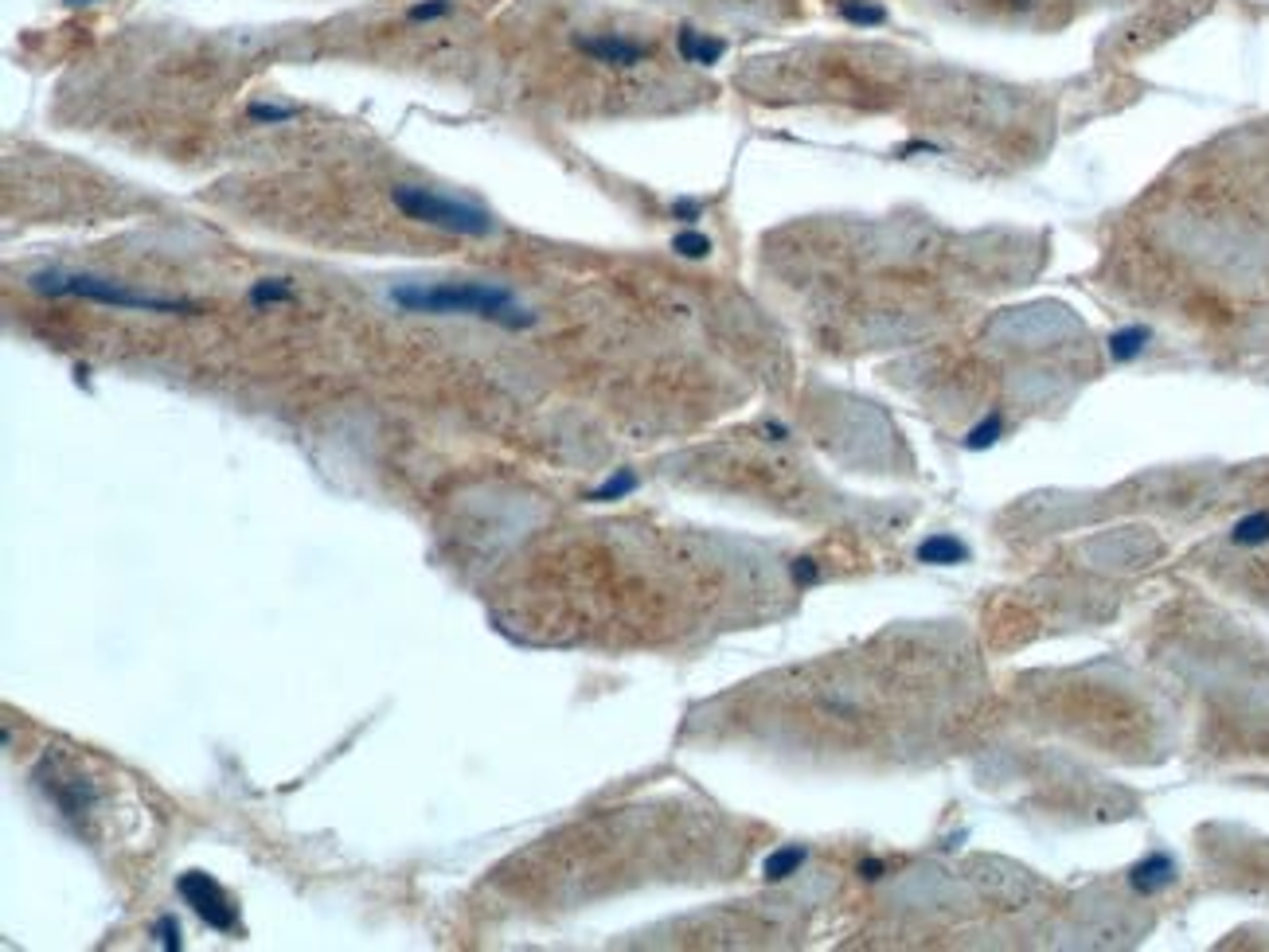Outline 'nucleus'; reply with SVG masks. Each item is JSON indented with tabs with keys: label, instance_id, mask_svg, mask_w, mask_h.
I'll list each match as a JSON object with an SVG mask.
<instances>
[{
	"label": "nucleus",
	"instance_id": "nucleus-1",
	"mask_svg": "<svg viewBox=\"0 0 1269 952\" xmlns=\"http://www.w3.org/2000/svg\"><path fill=\"white\" fill-rule=\"evenodd\" d=\"M391 301L407 313H434V317H481L500 328H532L536 313H528L512 289L485 285V281H438V285H395Z\"/></svg>",
	"mask_w": 1269,
	"mask_h": 952
},
{
	"label": "nucleus",
	"instance_id": "nucleus-2",
	"mask_svg": "<svg viewBox=\"0 0 1269 952\" xmlns=\"http://www.w3.org/2000/svg\"><path fill=\"white\" fill-rule=\"evenodd\" d=\"M32 289H36V293H47V297H83V301H94V305L145 309V313H184V317H196V313H200V305H192V301L141 293V289L122 285V281H106V277H91V273H36V277H32Z\"/></svg>",
	"mask_w": 1269,
	"mask_h": 952
},
{
	"label": "nucleus",
	"instance_id": "nucleus-3",
	"mask_svg": "<svg viewBox=\"0 0 1269 952\" xmlns=\"http://www.w3.org/2000/svg\"><path fill=\"white\" fill-rule=\"evenodd\" d=\"M391 199L395 207L414 219V223H426V227L450 230V234H469V238H481L493 230V215L477 203H465V199H450V195H438L430 187H414V183H399L391 187Z\"/></svg>",
	"mask_w": 1269,
	"mask_h": 952
},
{
	"label": "nucleus",
	"instance_id": "nucleus-4",
	"mask_svg": "<svg viewBox=\"0 0 1269 952\" xmlns=\"http://www.w3.org/2000/svg\"><path fill=\"white\" fill-rule=\"evenodd\" d=\"M177 890H181L184 902L196 909V917H200V921H208L212 929H219V933H230V929L238 925V917H234V906H230V898L223 894V886H219V882H215L212 874H204V870H188V874H181Z\"/></svg>",
	"mask_w": 1269,
	"mask_h": 952
},
{
	"label": "nucleus",
	"instance_id": "nucleus-5",
	"mask_svg": "<svg viewBox=\"0 0 1269 952\" xmlns=\"http://www.w3.org/2000/svg\"><path fill=\"white\" fill-rule=\"evenodd\" d=\"M575 44H579L583 55L598 59V63H614V67H636V63L652 59V47L648 44H636V40L614 36V32H606V36H579Z\"/></svg>",
	"mask_w": 1269,
	"mask_h": 952
},
{
	"label": "nucleus",
	"instance_id": "nucleus-6",
	"mask_svg": "<svg viewBox=\"0 0 1269 952\" xmlns=\"http://www.w3.org/2000/svg\"><path fill=\"white\" fill-rule=\"evenodd\" d=\"M1176 878V862L1172 855H1164V851H1152L1148 859H1140L1129 870V882H1133L1136 894H1156V890H1164L1168 882Z\"/></svg>",
	"mask_w": 1269,
	"mask_h": 952
},
{
	"label": "nucleus",
	"instance_id": "nucleus-7",
	"mask_svg": "<svg viewBox=\"0 0 1269 952\" xmlns=\"http://www.w3.org/2000/svg\"><path fill=\"white\" fill-rule=\"evenodd\" d=\"M726 44L723 40H715V36H699V32H691V28H683L680 32V55L683 63H699V67H711V63H719L723 59Z\"/></svg>",
	"mask_w": 1269,
	"mask_h": 952
},
{
	"label": "nucleus",
	"instance_id": "nucleus-8",
	"mask_svg": "<svg viewBox=\"0 0 1269 952\" xmlns=\"http://www.w3.org/2000/svg\"><path fill=\"white\" fill-rule=\"evenodd\" d=\"M965 543L961 539H953V535H934V539H926V543L918 546V558L922 562H938V566H957V562H965Z\"/></svg>",
	"mask_w": 1269,
	"mask_h": 952
},
{
	"label": "nucleus",
	"instance_id": "nucleus-9",
	"mask_svg": "<svg viewBox=\"0 0 1269 952\" xmlns=\"http://www.w3.org/2000/svg\"><path fill=\"white\" fill-rule=\"evenodd\" d=\"M1148 340H1152V332H1148L1144 324L1121 328V332H1113V336H1109V356H1113L1117 363H1129L1144 352V344H1148Z\"/></svg>",
	"mask_w": 1269,
	"mask_h": 952
},
{
	"label": "nucleus",
	"instance_id": "nucleus-10",
	"mask_svg": "<svg viewBox=\"0 0 1269 952\" xmlns=\"http://www.w3.org/2000/svg\"><path fill=\"white\" fill-rule=\"evenodd\" d=\"M809 859V851L801 847V843H789V847H777L766 866H762V874H766V882H781V878H789V874H797L801 870V862Z\"/></svg>",
	"mask_w": 1269,
	"mask_h": 952
},
{
	"label": "nucleus",
	"instance_id": "nucleus-11",
	"mask_svg": "<svg viewBox=\"0 0 1269 952\" xmlns=\"http://www.w3.org/2000/svg\"><path fill=\"white\" fill-rule=\"evenodd\" d=\"M1230 543H1238V546L1269 543V511H1254V515L1238 519L1234 531H1230Z\"/></svg>",
	"mask_w": 1269,
	"mask_h": 952
},
{
	"label": "nucleus",
	"instance_id": "nucleus-12",
	"mask_svg": "<svg viewBox=\"0 0 1269 952\" xmlns=\"http://www.w3.org/2000/svg\"><path fill=\"white\" fill-rule=\"evenodd\" d=\"M281 301H293V289H289L285 277H262V281H254L250 305H281Z\"/></svg>",
	"mask_w": 1269,
	"mask_h": 952
},
{
	"label": "nucleus",
	"instance_id": "nucleus-13",
	"mask_svg": "<svg viewBox=\"0 0 1269 952\" xmlns=\"http://www.w3.org/2000/svg\"><path fill=\"white\" fill-rule=\"evenodd\" d=\"M634 488H636V473H630V469H618V473H614V476H610V480H606L602 488H594L587 499H594V503H610V499L630 496Z\"/></svg>",
	"mask_w": 1269,
	"mask_h": 952
},
{
	"label": "nucleus",
	"instance_id": "nucleus-14",
	"mask_svg": "<svg viewBox=\"0 0 1269 952\" xmlns=\"http://www.w3.org/2000/svg\"><path fill=\"white\" fill-rule=\"evenodd\" d=\"M840 16H844L848 24H863V28L887 20V12H883L879 4H867V0H844V4H840Z\"/></svg>",
	"mask_w": 1269,
	"mask_h": 952
},
{
	"label": "nucleus",
	"instance_id": "nucleus-15",
	"mask_svg": "<svg viewBox=\"0 0 1269 952\" xmlns=\"http://www.w3.org/2000/svg\"><path fill=\"white\" fill-rule=\"evenodd\" d=\"M672 250L683 254V258H707V254H711V238L699 234V230H683V234H676Z\"/></svg>",
	"mask_w": 1269,
	"mask_h": 952
},
{
	"label": "nucleus",
	"instance_id": "nucleus-16",
	"mask_svg": "<svg viewBox=\"0 0 1269 952\" xmlns=\"http://www.w3.org/2000/svg\"><path fill=\"white\" fill-rule=\"evenodd\" d=\"M246 114H250L254 122H270V126H277V122H293V118H297L301 110H297V106H270V102H250V110H246Z\"/></svg>",
	"mask_w": 1269,
	"mask_h": 952
},
{
	"label": "nucleus",
	"instance_id": "nucleus-17",
	"mask_svg": "<svg viewBox=\"0 0 1269 952\" xmlns=\"http://www.w3.org/2000/svg\"><path fill=\"white\" fill-rule=\"evenodd\" d=\"M997 438H1000V414H989V418L965 438V446H969V450H989Z\"/></svg>",
	"mask_w": 1269,
	"mask_h": 952
},
{
	"label": "nucleus",
	"instance_id": "nucleus-18",
	"mask_svg": "<svg viewBox=\"0 0 1269 952\" xmlns=\"http://www.w3.org/2000/svg\"><path fill=\"white\" fill-rule=\"evenodd\" d=\"M157 937H161V949L165 952L181 949V925H177V917H173V913H165V917L157 921Z\"/></svg>",
	"mask_w": 1269,
	"mask_h": 952
},
{
	"label": "nucleus",
	"instance_id": "nucleus-19",
	"mask_svg": "<svg viewBox=\"0 0 1269 952\" xmlns=\"http://www.w3.org/2000/svg\"><path fill=\"white\" fill-rule=\"evenodd\" d=\"M450 0H422V4H414L407 16L410 20H438V16H450Z\"/></svg>",
	"mask_w": 1269,
	"mask_h": 952
},
{
	"label": "nucleus",
	"instance_id": "nucleus-20",
	"mask_svg": "<svg viewBox=\"0 0 1269 952\" xmlns=\"http://www.w3.org/2000/svg\"><path fill=\"white\" fill-rule=\"evenodd\" d=\"M672 211H676L680 219H687V223H691V219L699 215V203H695V199H676V207H672Z\"/></svg>",
	"mask_w": 1269,
	"mask_h": 952
},
{
	"label": "nucleus",
	"instance_id": "nucleus-21",
	"mask_svg": "<svg viewBox=\"0 0 1269 952\" xmlns=\"http://www.w3.org/2000/svg\"><path fill=\"white\" fill-rule=\"evenodd\" d=\"M793 578H797V582H813V578H816V566L809 562V558H801V562L793 566Z\"/></svg>",
	"mask_w": 1269,
	"mask_h": 952
},
{
	"label": "nucleus",
	"instance_id": "nucleus-22",
	"mask_svg": "<svg viewBox=\"0 0 1269 952\" xmlns=\"http://www.w3.org/2000/svg\"><path fill=\"white\" fill-rule=\"evenodd\" d=\"M860 874H863V878H879V874H883V862H879V859L860 862Z\"/></svg>",
	"mask_w": 1269,
	"mask_h": 952
},
{
	"label": "nucleus",
	"instance_id": "nucleus-23",
	"mask_svg": "<svg viewBox=\"0 0 1269 952\" xmlns=\"http://www.w3.org/2000/svg\"><path fill=\"white\" fill-rule=\"evenodd\" d=\"M67 4H91V0H67Z\"/></svg>",
	"mask_w": 1269,
	"mask_h": 952
}]
</instances>
